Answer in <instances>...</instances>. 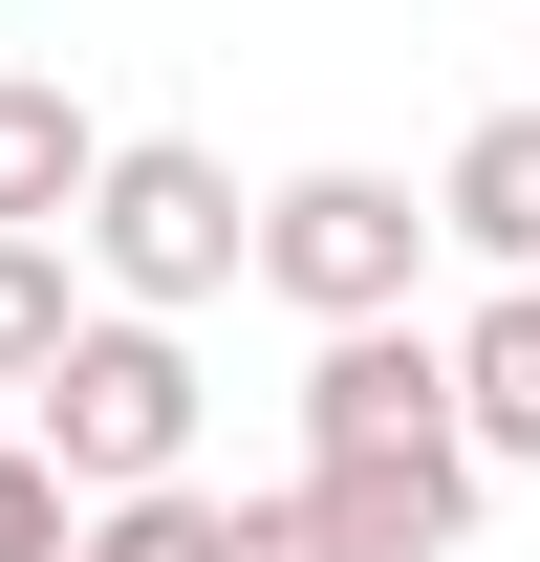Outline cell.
Listing matches in <instances>:
<instances>
[{
    "instance_id": "cell-7",
    "label": "cell",
    "mask_w": 540,
    "mask_h": 562,
    "mask_svg": "<svg viewBox=\"0 0 540 562\" xmlns=\"http://www.w3.org/2000/svg\"><path fill=\"white\" fill-rule=\"evenodd\" d=\"M432 238H454L475 281H540V109H475L454 173H432Z\"/></svg>"
},
{
    "instance_id": "cell-5",
    "label": "cell",
    "mask_w": 540,
    "mask_h": 562,
    "mask_svg": "<svg viewBox=\"0 0 540 562\" xmlns=\"http://www.w3.org/2000/svg\"><path fill=\"white\" fill-rule=\"evenodd\" d=\"M303 519H325V562H454L475 454H346V476H303Z\"/></svg>"
},
{
    "instance_id": "cell-9",
    "label": "cell",
    "mask_w": 540,
    "mask_h": 562,
    "mask_svg": "<svg viewBox=\"0 0 540 562\" xmlns=\"http://www.w3.org/2000/svg\"><path fill=\"white\" fill-rule=\"evenodd\" d=\"M66 562H216V497H195V476H151V497H87V519H66Z\"/></svg>"
},
{
    "instance_id": "cell-6",
    "label": "cell",
    "mask_w": 540,
    "mask_h": 562,
    "mask_svg": "<svg viewBox=\"0 0 540 562\" xmlns=\"http://www.w3.org/2000/svg\"><path fill=\"white\" fill-rule=\"evenodd\" d=\"M432 368H454V454L475 476H540V281H497L475 325H432Z\"/></svg>"
},
{
    "instance_id": "cell-2",
    "label": "cell",
    "mask_w": 540,
    "mask_h": 562,
    "mask_svg": "<svg viewBox=\"0 0 540 562\" xmlns=\"http://www.w3.org/2000/svg\"><path fill=\"white\" fill-rule=\"evenodd\" d=\"M238 173H216L195 131H109L87 151V195H66V260L87 303H131V325H195V303H238Z\"/></svg>"
},
{
    "instance_id": "cell-11",
    "label": "cell",
    "mask_w": 540,
    "mask_h": 562,
    "mask_svg": "<svg viewBox=\"0 0 540 562\" xmlns=\"http://www.w3.org/2000/svg\"><path fill=\"white\" fill-rule=\"evenodd\" d=\"M66 519H87V497L44 476V454H22V432H0V562H66Z\"/></svg>"
},
{
    "instance_id": "cell-8",
    "label": "cell",
    "mask_w": 540,
    "mask_h": 562,
    "mask_svg": "<svg viewBox=\"0 0 540 562\" xmlns=\"http://www.w3.org/2000/svg\"><path fill=\"white\" fill-rule=\"evenodd\" d=\"M87 87L66 66H0V238H66V195H87Z\"/></svg>"
},
{
    "instance_id": "cell-4",
    "label": "cell",
    "mask_w": 540,
    "mask_h": 562,
    "mask_svg": "<svg viewBox=\"0 0 540 562\" xmlns=\"http://www.w3.org/2000/svg\"><path fill=\"white\" fill-rule=\"evenodd\" d=\"M346 454H454L432 325H325V368H303V476H346Z\"/></svg>"
},
{
    "instance_id": "cell-1",
    "label": "cell",
    "mask_w": 540,
    "mask_h": 562,
    "mask_svg": "<svg viewBox=\"0 0 540 562\" xmlns=\"http://www.w3.org/2000/svg\"><path fill=\"white\" fill-rule=\"evenodd\" d=\"M0 412H22V454H44L66 497H151V476H195V412H216V390H195V347H173V325L87 303V325L22 368Z\"/></svg>"
},
{
    "instance_id": "cell-10",
    "label": "cell",
    "mask_w": 540,
    "mask_h": 562,
    "mask_svg": "<svg viewBox=\"0 0 540 562\" xmlns=\"http://www.w3.org/2000/svg\"><path fill=\"white\" fill-rule=\"evenodd\" d=\"M66 325H87V260H66V238H0V390L66 347Z\"/></svg>"
},
{
    "instance_id": "cell-3",
    "label": "cell",
    "mask_w": 540,
    "mask_h": 562,
    "mask_svg": "<svg viewBox=\"0 0 540 562\" xmlns=\"http://www.w3.org/2000/svg\"><path fill=\"white\" fill-rule=\"evenodd\" d=\"M238 281L303 303V325H410V281H432V195L368 173V151H325V173H281V195L238 216Z\"/></svg>"
}]
</instances>
